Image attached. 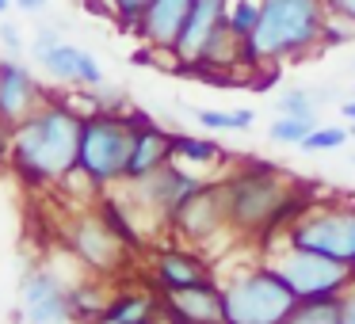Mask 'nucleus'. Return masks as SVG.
Instances as JSON below:
<instances>
[{
  "label": "nucleus",
  "instance_id": "8",
  "mask_svg": "<svg viewBox=\"0 0 355 324\" xmlns=\"http://www.w3.org/2000/svg\"><path fill=\"white\" fill-rule=\"evenodd\" d=\"M62 244L77 255L80 267H88L92 275H119V271L130 267V248L100 222L96 210H73L62 222Z\"/></svg>",
  "mask_w": 355,
  "mask_h": 324
},
{
  "label": "nucleus",
  "instance_id": "35",
  "mask_svg": "<svg viewBox=\"0 0 355 324\" xmlns=\"http://www.w3.org/2000/svg\"><path fill=\"white\" fill-rule=\"evenodd\" d=\"M19 12H27V16H39L42 8H46V0H12Z\"/></svg>",
  "mask_w": 355,
  "mask_h": 324
},
{
  "label": "nucleus",
  "instance_id": "13",
  "mask_svg": "<svg viewBox=\"0 0 355 324\" xmlns=\"http://www.w3.org/2000/svg\"><path fill=\"white\" fill-rule=\"evenodd\" d=\"M46 100L50 96L39 88L35 73L27 69L24 62H16V57H8V54L0 57V123L19 126L27 115H35Z\"/></svg>",
  "mask_w": 355,
  "mask_h": 324
},
{
  "label": "nucleus",
  "instance_id": "12",
  "mask_svg": "<svg viewBox=\"0 0 355 324\" xmlns=\"http://www.w3.org/2000/svg\"><path fill=\"white\" fill-rule=\"evenodd\" d=\"M134 123V145H130V161H126V179L123 183H138V179L161 172L164 164H172V134L161 123L146 115V111H130Z\"/></svg>",
  "mask_w": 355,
  "mask_h": 324
},
{
  "label": "nucleus",
  "instance_id": "22",
  "mask_svg": "<svg viewBox=\"0 0 355 324\" xmlns=\"http://www.w3.org/2000/svg\"><path fill=\"white\" fill-rule=\"evenodd\" d=\"M172 161L176 164H195V168H210L222 164V145L210 138H195V134H172Z\"/></svg>",
  "mask_w": 355,
  "mask_h": 324
},
{
  "label": "nucleus",
  "instance_id": "17",
  "mask_svg": "<svg viewBox=\"0 0 355 324\" xmlns=\"http://www.w3.org/2000/svg\"><path fill=\"white\" fill-rule=\"evenodd\" d=\"M149 278L157 282V294H168V290H187V286L210 282V267L202 255L187 252V248L161 244V248H153Z\"/></svg>",
  "mask_w": 355,
  "mask_h": 324
},
{
  "label": "nucleus",
  "instance_id": "15",
  "mask_svg": "<svg viewBox=\"0 0 355 324\" xmlns=\"http://www.w3.org/2000/svg\"><path fill=\"white\" fill-rule=\"evenodd\" d=\"M187 12H191V0H153V4L141 12L134 35H138L153 54H168L172 57L176 54L180 35H184Z\"/></svg>",
  "mask_w": 355,
  "mask_h": 324
},
{
  "label": "nucleus",
  "instance_id": "29",
  "mask_svg": "<svg viewBox=\"0 0 355 324\" xmlns=\"http://www.w3.org/2000/svg\"><path fill=\"white\" fill-rule=\"evenodd\" d=\"M275 111L294 118H317V96H309L306 88H294V92H283L275 100Z\"/></svg>",
  "mask_w": 355,
  "mask_h": 324
},
{
  "label": "nucleus",
  "instance_id": "33",
  "mask_svg": "<svg viewBox=\"0 0 355 324\" xmlns=\"http://www.w3.org/2000/svg\"><path fill=\"white\" fill-rule=\"evenodd\" d=\"M324 12H329V16H340V19H352V24H355V0H324Z\"/></svg>",
  "mask_w": 355,
  "mask_h": 324
},
{
  "label": "nucleus",
  "instance_id": "28",
  "mask_svg": "<svg viewBox=\"0 0 355 324\" xmlns=\"http://www.w3.org/2000/svg\"><path fill=\"white\" fill-rule=\"evenodd\" d=\"M347 138H352V130H344V126H321L317 123L298 149L302 153H329V149H340Z\"/></svg>",
  "mask_w": 355,
  "mask_h": 324
},
{
  "label": "nucleus",
  "instance_id": "40",
  "mask_svg": "<svg viewBox=\"0 0 355 324\" xmlns=\"http://www.w3.org/2000/svg\"><path fill=\"white\" fill-rule=\"evenodd\" d=\"M352 138H355V123H352Z\"/></svg>",
  "mask_w": 355,
  "mask_h": 324
},
{
  "label": "nucleus",
  "instance_id": "27",
  "mask_svg": "<svg viewBox=\"0 0 355 324\" xmlns=\"http://www.w3.org/2000/svg\"><path fill=\"white\" fill-rule=\"evenodd\" d=\"M317 126V118H294V115H279L275 123L268 126V138L275 145H302L309 138V130Z\"/></svg>",
  "mask_w": 355,
  "mask_h": 324
},
{
  "label": "nucleus",
  "instance_id": "32",
  "mask_svg": "<svg viewBox=\"0 0 355 324\" xmlns=\"http://www.w3.org/2000/svg\"><path fill=\"white\" fill-rule=\"evenodd\" d=\"M0 46H4L8 57H19L27 50V39L19 35V27L12 24V19H0Z\"/></svg>",
  "mask_w": 355,
  "mask_h": 324
},
{
  "label": "nucleus",
  "instance_id": "14",
  "mask_svg": "<svg viewBox=\"0 0 355 324\" xmlns=\"http://www.w3.org/2000/svg\"><path fill=\"white\" fill-rule=\"evenodd\" d=\"M225 8H230V0H191V12H187V24H184V35H180V42H176L172 62L176 65L199 62L210 42L222 35Z\"/></svg>",
  "mask_w": 355,
  "mask_h": 324
},
{
  "label": "nucleus",
  "instance_id": "4",
  "mask_svg": "<svg viewBox=\"0 0 355 324\" xmlns=\"http://www.w3.org/2000/svg\"><path fill=\"white\" fill-rule=\"evenodd\" d=\"M130 145H134L130 111L100 107V111H92V115H85V126H80L77 168L85 172L88 183L103 195V191H111L115 183H123V179H126Z\"/></svg>",
  "mask_w": 355,
  "mask_h": 324
},
{
  "label": "nucleus",
  "instance_id": "31",
  "mask_svg": "<svg viewBox=\"0 0 355 324\" xmlns=\"http://www.w3.org/2000/svg\"><path fill=\"white\" fill-rule=\"evenodd\" d=\"M58 42H65V39H62V31H58V27H39V31H35V39L27 42V54H31L35 62L42 65V57H46L50 50L58 46Z\"/></svg>",
  "mask_w": 355,
  "mask_h": 324
},
{
  "label": "nucleus",
  "instance_id": "30",
  "mask_svg": "<svg viewBox=\"0 0 355 324\" xmlns=\"http://www.w3.org/2000/svg\"><path fill=\"white\" fill-rule=\"evenodd\" d=\"M352 42H355V24H352V19H340V16L324 19L321 50H340V46H352Z\"/></svg>",
  "mask_w": 355,
  "mask_h": 324
},
{
  "label": "nucleus",
  "instance_id": "7",
  "mask_svg": "<svg viewBox=\"0 0 355 324\" xmlns=\"http://www.w3.org/2000/svg\"><path fill=\"white\" fill-rule=\"evenodd\" d=\"M271 267L283 275V282L294 290L298 301H324V298H344L355 286V267L352 263L329 260L321 252H306V248H291L275 255Z\"/></svg>",
  "mask_w": 355,
  "mask_h": 324
},
{
  "label": "nucleus",
  "instance_id": "3",
  "mask_svg": "<svg viewBox=\"0 0 355 324\" xmlns=\"http://www.w3.org/2000/svg\"><path fill=\"white\" fill-rule=\"evenodd\" d=\"M324 0H263L260 24L248 35V62L256 65H283L306 62L321 50L324 31Z\"/></svg>",
  "mask_w": 355,
  "mask_h": 324
},
{
  "label": "nucleus",
  "instance_id": "5",
  "mask_svg": "<svg viewBox=\"0 0 355 324\" xmlns=\"http://www.w3.org/2000/svg\"><path fill=\"white\" fill-rule=\"evenodd\" d=\"M222 305L225 324H283L298 309V298L283 282V275L271 263H263V267L245 271L225 286Z\"/></svg>",
  "mask_w": 355,
  "mask_h": 324
},
{
  "label": "nucleus",
  "instance_id": "6",
  "mask_svg": "<svg viewBox=\"0 0 355 324\" xmlns=\"http://www.w3.org/2000/svg\"><path fill=\"white\" fill-rule=\"evenodd\" d=\"M283 244L321 252L329 260L355 267V202H324L309 206L291 229L283 233Z\"/></svg>",
  "mask_w": 355,
  "mask_h": 324
},
{
  "label": "nucleus",
  "instance_id": "2",
  "mask_svg": "<svg viewBox=\"0 0 355 324\" xmlns=\"http://www.w3.org/2000/svg\"><path fill=\"white\" fill-rule=\"evenodd\" d=\"M80 115L65 100H46L35 115H27L19 126H12L8 164L27 187H54L77 168L80 153Z\"/></svg>",
  "mask_w": 355,
  "mask_h": 324
},
{
  "label": "nucleus",
  "instance_id": "10",
  "mask_svg": "<svg viewBox=\"0 0 355 324\" xmlns=\"http://www.w3.org/2000/svg\"><path fill=\"white\" fill-rule=\"evenodd\" d=\"M168 229L180 240H191V244H207L210 237H218L222 229H230L225 222V199H222V179L214 183H202L184 206L176 210V217L168 222Z\"/></svg>",
  "mask_w": 355,
  "mask_h": 324
},
{
  "label": "nucleus",
  "instance_id": "38",
  "mask_svg": "<svg viewBox=\"0 0 355 324\" xmlns=\"http://www.w3.org/2000/svg\"><path fill=\"white\" fill-rule=\"evenodd\" d=\"M8 8H12V0H0V19L8 16Z\"/></svg>",
  "mask_w": 355,
  "mask_h": 324
},
{
  "label": "nucleus",
  "instance_id": "1",
  "mask_svg": "<svg viewBox=\"0 0 355 324\" xmlns=\"http://www.w3.org/2000/svg\"><path fill=\"white\" fill-rule=\"evenodd\" d=\"M225 222L241 237H275L309 210V191L268 161H241L222 179Z\"/></svg>",
  "mask_w": 355,
  "mask_h": 324
},
{
  "label": "nucleus",
  "instance_id": "37",
  "mask_svg": "<svg viewBox=\"0 0 355 324\" xmlns=\"http://www.w3.org/2000/svg\"><path fill=\"white\" fill-rule=\"evenodd\" d=\"M340 115H344L347 123H355V96H352V100H344V103H340Z\"/></svg>",
  "mask_w": 355,
  "mask_h": 324
},
{
  "label": "nucleus",
  "instance_id": "11",
  "mask_svg": "<svg viewBox=\"0 0 355 324\" xmlns=\"http://www.w3.org/2000/svg\"><path fill=\"white\" fill-rule=\"evenodd\" d=\"M24 309L16 316H24L27 324H73V305H69V282L54 275V271H31L19 286Z\"/></svg>",
  "mask_w": 355,
  "mask_h": 324
},
{
  "label": "nucleus",
  "instance_id": "25",
  "mask_svg": "<svg viewBox=\"0 0 355 324\" xmlns=\"http://www.w3.org/2000/svg\"><path fill=\"white\" fill-rule=\"evenodd\" d=\"M283 324H340V298L298 301V309H294Z\"/></svg>",
  "mask_w": 355,
  "mask_h": 324
},
{
  "label": "nucleus",
  "instance_id": "34",
  "mask_svg": "<svg viewBox=\"0 0 355 324\" xmlns=\"http://www.w3.org/2000/svg\"><path fill=\"white\" fill-rule=\"evenodd\" d=\"M340 324H355V286L340 298Z\"/></svg>",
  "mask_w": 355,
  "mask_h": 324
},
{
  "label": "nucleus",
  "instance_id": "20",
  "mask_svg": "<svg viewBox=\"0 0 355 324\" xmlns=\"http://www.w3.org/2000/svg\"><path fill=\"white\" fill-rule=\"evenodd\" d=\"M157 316H161V294L153 298L146 290H126V294H111L100 324H153Z\"/></svg>",
  "mask_w": 355,
  "mask_h": 324
},
{
  "label": "nucleus",
  "instance_id": "9",
  "mask_svg": "<svg viewBox=\"0 0 355 324\" xmlns=\"http://www.w3.org/2000/svg\"><path fill=\"white\" fill-rule=\"evenodd\" d=\"M130 187H134V199H138L149 214H157V222L168 229V222L176 217V210L184 206L195 191H199L202 179L195 176V172H187L184 164L172 161V164H164L161 172H153V176L138 179V183H130ZM126 206H130V202H126ZM141 206H130V210H134V214H141Z\"/></svg>",
  "mask_w": 355,
  "mask_h": 324
},
{
  "label": "nucleus",
  "instance_id": "36",
  "mask_svg": "<svg viewBox=\"0 0 355 324\" xmlns=\"http://www.w3.org/2000/svg\"><path fill=\"white\" fill-rule=\"evenodd\" d=\"M8 149H12V126L0 123V164L8 161Z\"/></svg>",
  "mask_w": 355,
  "mask_h": 324
},
{
  "label": "nucleus",
  "instance_id": "19",
  "mask_svg": "<svg viewBox=\"0 0 355 324\" xmlns=\"http://www.w3.org/2000/svg\"><path fill=\"white\" fill-rule=\"evenodd\" d=\"M96 214H100V222L107 225V229L115 233L130 252H146V248H149L146 237H141V229H138V214H134L119 195H111V191L96 195Z\"/></svg>",
  "mask_w": 355,
  "mask_h": 324
},
{
  "label": "nucleus",
  "instance_id": "16",
  "mask_svg": "<svg viewBox=\"0 0 355 324\" xmlns=\"http://www.w3.org/2000/svg\"><path fill=\"white\" fill-rule=\"evenodd\" d=\"M161 313L180 324H225L222 290L214 286V278L199 286H187V290L161 294Z\"/></svg>",
  "mask_w": 355,
  "mask_h": 324
},
{
  "label": "nucleus",
  "instance_id": "24",
  "mask_svg": "<svg viewBox=\"0 0 355 324\" xmlns=\"http://www.w3.org/2000/svg\"><path fill=\"white\" fill-rule=\"evenodd\" d=\"M260 12H263V0H230V8H225V27H230L237 39L248 42V35L256 31V24H260Z\"/></svg>",
  "mask_w": 355,
  "mask_h": 324
},
{
  "label": "nucleus",
  "instance_id": "23",
  "mask_svg": "<svg viewBox=\"0 0 355 324\" xmlns=\"http://www.w3.org/2000/svg\"><path fill=\"white\" fill-rule=\"evenodd\" d=\"M191 115H195V123H202V130H252V123H256L252 107H233V111L195 107Z\"/></svg>",
  "mask_w": 355,
  "mask_h": 324
},
{
  "label": "nucleus",
  "instance_id": "21",
  "mask_svg": "<svg viewBox=\"0 0 355 324\" xmlns=\"http://www.w3.org/2000/svg\"><path fill=\"white\" fill-rule=\"evenodd\" d=\"M107 290H103V282H96V278H80V282L69 286V305H73V321L80 324H100L103 309H107Z\"/></svg>",
  "mask_w": 355,
  "mask_h": 324
},
{
  "label": "nucleus",
  "instance_id": "39",
  "mask_svg": "<svg viewBox=\"0 0 355 324\" xmlns=\"http://www.w3.org/2000/svg\"><path fill=\"white\" fill-rule=\"evenodd\" d=\"M153 324H180V321H172V316H164V313H161V316H157Z\"/></svg>",
  "mask_w": 355,
  "mask_h": 324
},
{
  "label": "nucleus",
  "instance_id": "18",
  "mask_svg": "<svg viewBox=\"0 0 355 324\" xmlns=\"http://www.w3.org/2000/svg\"><path fill=\"white\" fill-rule=\"evenodd\" d=\"M39 69L46 73L50 80H58V84H80V88H100L103 84V69H100V62H96V54L73 46V42H58V46L42 57Z\"/></svg>",
  "mask_w": 355,
  "mask_h": 324
},
{
  "label": "nucleus",
  "instance_id": "26",
  "mask_svg": "<svg viewBox=\"0 0 355 324\" xmlns=\"http://www.w3.org/2000/svg\"><path fill=\"white\" fill-rule=\"evenodd\" d=\"M149 4H153V0H100L96 12L107 16V19H115V27H123V31L134 35V27H138L141 12H146Z\"/></svg>",
  "mask_w": 355,
  "mask_h": 324
}]
</instances>
